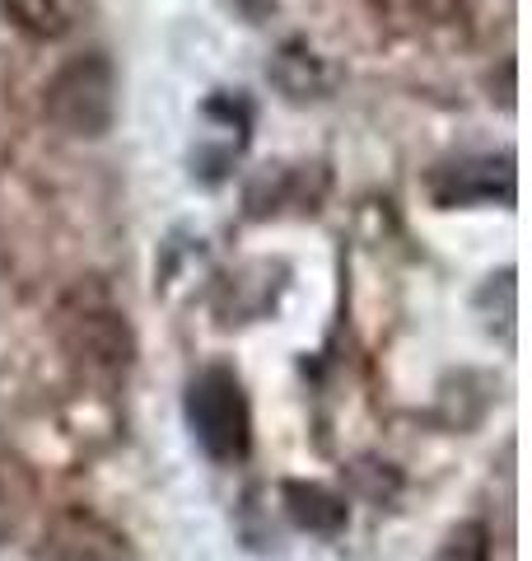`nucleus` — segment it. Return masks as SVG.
Segmentation results:
<instances>
[{
  "mask_svg": "<svg viewBox=\"0 0 532 561\" xmlns=\"http://www.w3.org/2000/svg\"><path fill=\"white\" fill-rule=\"evenodd\" d=\"M43 113L57 131L76 140H99L117 122V70L103 51H80L47 80Z\"/></svg>",
  "mask_w": 532,
  "mask_h": 561,
  "instance_id": "f257e3e1",
  "label": "nucleus"
},
{
  "mask_svg": "<svg viewBox=\"0 0 532 561\" xmlns=\"http://www.w3.org/2000/svg\"><path fill=\"white\" fill-rule=\"evenodd\" d=\"M187 426L216 463H239L253 445V416H247L243 383L220 365L201 370L187 389Z\"/></svg>",
  "mask_w": 532,
  "mask_h": 561,
  "instance_id": "f03ea898",
  "label": "nucleus"
},
{
  "mask_svg": "<svg viewBox=\"0 0 532 561\" xmlns=\"http://www.w3.org/2000/svg\"><path fill=\"white\" fill-rule=\"evenodd\" d=\"M61 342L70 360L84 365L89 375L117 379L131 370L136 360V332L127 313L113 309L108 300H76L61 309Z\"/></svg>",
  "mask_w": 532,
  "mask_h": 561,
  "instance_id": "7ed1b4c3",
  "label": "nucleus"
},
{
  "mask_svg": "<svg viewBox=\"0 0 532 561\" xmlns=\"http://www.w3.org/2000/svg\"><path fill=\"white\" fill-rule=\"evenodd\" d=\"M33 557L38 561H131V548H127V534L113 519L84 511V505H70V511H57L43 524Z\"/></svg>",
  "mask_w": 532,
  "mask_h": 561,
  "instance_id": "20e7f679",
  "label": "nucleus"
},
{
  "mask_svg": "<svg viewBox=\"0 0 532 561\" xmlns=\"http://www.w3.org/2000/svg\"><path fill=\"white\" fill-rule=\"evenodd\" d=\"M430 192L439 206H490V202H513V160H458L443 164Z\"/></svg>",
  "mask_w": 532,
  "mask_h": 561,
  "instance_id": "39448f33",
  "label": "nucleus"
},
{
  "mask_svg": "<svg viewBox=\"0 0 532 561\" xmlns=\"http://www.w3.org/2000/svg\"><path fill=\"white\" fill-rule=\"evenodd\" d=\"M266 80H271L290 103H313V99H327L332 94V80L336 76H332L327 57H317V51L304 38H290V43L276 47L271 66H266Z\"/></svg>",
  "mask_w": 532,
  "mask_h": 561,
  "instance_id": "423d86ee",
  "label": "nucleus"
},
{
  "mask_svg": "<svg viewBox=\"0 0 532 561\" xmlns=\"http://www.w3.org/2000/svg\"><path fill=\"white\" fill-rule=\"evenodd\" d=\"M0 10H5V20L20 28L24 38L57 43L80 24L84 0H0Z\"/></svg>",
  "mask_w": 532,
  "mask_h": 561,
  "instance_id": "0eeeda50",
  "label": "nucleus"
},
{
  "mask_svg": "<svg viewBox=\"0 0 532 561\" xmlns=\"http://www.w3.org/2000/svg\"><path fill=\"white\" fill-rule=\"evenodd\" d=\"M286 511L299 529L323 534V538L342 534V524H346V501L317 482H286Z\"/></svg>",
  "mask_w": 532,
  "mask_h": 561,
  "instance_id": "6e6552de",
  "label": "nucleus"
},
{
  "mask_svg": "<svg viewBox=\"0 0 532 561\" xmlns=\"http://www.w3.org/2000/svg\"><path fill=\"white\" fill-rule=\"evenodd\" d=\"M439 561H490V534H486V524H463V529H453L449 542H443Z\"/></svg>",
  "mask_w": 532,
  "mask_h": 561,
  "instance_id": "1a4fd4ad",
  "label": "nucleus"
}]
</instances>
